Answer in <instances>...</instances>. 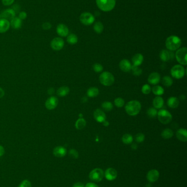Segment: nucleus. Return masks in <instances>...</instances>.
<instances>
[{
    "mask_svg": "<svg viewBox=\"0 0 187 187\" xmlns=\"http://www.w3.org/2000/svg\"><path fill=\"white\" fill-rule=\"evenodd\" d=\"M141 107V104L138 101H130L126 103L125 111L130 115L135 116L140 113Z\"/></svg>",
    "mask_w": 187,
    "mask_h": 187,
    "instance_id": "obj_1",
    "label": "nucleus"
},
{
    "mask_svg": "<svg viewBox=\"0 0 187 187\" xmlns=\"http://www.w3.org/2000/svg\"><path fill=\"white\" fill-rule=\"evenodd\" d=\"M181 40L178 37L171 36L166 40L165 45L168 50L175 51L178 50L181 45Z\"/></svg>",
    "mask_w": 187,
    "mask_h": 187,
    "instance_id": "obj_2",
    "label": "nucleus"
},
{
    "mask_svg": "<svg viewBox=\"0 0 187 187\" xmlns=\"http://www.w3.org/2000/svg\"><path fill=\"white\" fill-rule=\"evenodd\" d=\"M96 3L102 11H111L114 8L116 0H96Z\"/></svg>",
    "mask_w": 187,
    "mask_h": 187,
    "instance_id": "obj_3",
    "label": "nucleus"
},
{
    "mask_svg": "<svg viewBox=\"0 0 187 187\" xmlns=\"http://www.w3.org/2000/svg\"><path fill=\"white\" fill-rule=\"evenodd\" d=\"M99 81L104 86L109 87L114 84L115 78L114 75L111 73L106 71L101 73L99 76Z\"/></svg>",
    "mask_w": 187,
    "mask_h": 187,
    "instance_id": "obj_4",
    "label": "nucleus"
},
{
    "mask_svg": "<svg viewBox=\"0 0 187 187\" xmlns=\"http://www.w3.org/2000/svg\"><path fill=\"white\" fill-rule=\"evenodd\" d=\"M187 48L186 47H183L177 50L175 57L177 61L180 64L187 65Z\"/></svg>",
    "mask_w": 187,
    "mask_h": 187,
    "instance_id": "obj_5",
    "label": "nucleus"
},
{
    "mask_svg": "<svg viewBox=\"0 0 187 187\" xmlns=\"http://www.w3.org/2000/svg\"><path fill=\"white\" fill-rule=\"evenodd\" d=\"M158 118L160 123L163 124H168L172 119V116L170 112L165 109L160 110L158 112Z\"/></svg>",
    "mask_w": 187,
    "mask_h": 187,
    "instance_id": "obj_6",
    "label": "nucleus"
},
{
    "mask_svg": "<svg viewBox=\"0 0 187 187\" xmlns=\"http://www.w3.org/2000/svg\"><path fill=\"white\" fill-rule=\"evenodd\" d=\"M104 173L102 169L100 168H96L92 170L89 174V178L93 181L101 182L104 178Z\"/></svg>",
    "mask_w": 187,
    "mask_h": 187,
    "instance_id": "obj_7",
    "label": "nucleus"
},
{
    "mask_svg": "<svg viewBox=\"0 0 187 187\" xmlns=\"http://www.w3.org/2000/svg\"><path fill=\"white\" fill-rule=\"evenodd\" d=\"M185 69L180 65H176L172 67L171 70V74L172 76L176 79H181L185 75Z\"/></svg>",
    "mask_w": 187,
    "mask_h": 187,
    "instance_id": "obj_8",
    "label": "nucleus"
},
{
    "mask_svg": "<svg viewBox=\"0 0 187 187\" xmlns=\"http://www.w3.org/2000/svg\"><path fill=\"white\" fill-rule=\"evenodd\" d=\"M95 17L88 12H85L81 14L80 20L84 25L88 26L92 24L95 22Z\"/></svg>",
    "mask_w": 187,
    "mask_h": 187,
    "instance_id": "obj_9",
    "label": "nucleus"
},
{
    "mask_svg": "<svg viewBox=\"0 0 187 187\" xmlns=\"http://www.w3.org/2000/svg\"><path fill=\"white\" fill-rule=\"evenodd\" d=\"M64 45V40L60 37L53 38L50 42V46L53 50L58 51L63 49Z\"/></svg>",
    "mask_w": 187,
    "mask_h": 187,
    "instance_id": "obj_10",
    "label": "nucleus"
},
{
    "mask_svg": "<svg viewBox=\"0 0 187 187\" xmlns=\"http://www.w3.org/2000/svg\"><path fill=\"white\" fill-rule=\"evenodd\" d=\"M160 58L162 62H167L170 61L171 60L173 59V56L175 57V55L172 51L170 50H161L160 53Z\"/></svg>",
    "mask_w": 187,
    "mask_h": 187,
    "instance_id": "obj_11",
    "label": "nucleus"
},
{
    "mask_svg": "<svg viewBox=\"0 0 187 187\" xmlns=\"http://www.w3.org/2000/svg\"><path fill=\"white\" fill-rule=\"evenodd\" d=\"M58 104V100L55 96H51L48 98L45 102V106L49 110L56 109V107Z\"/></svg>",
    "mask_w": 187,
    "mask_h": 187,
    "instance_id": "obj_12",
    "label": "nucleus"
},
{
    "mask_svg": "<svg viewBox=\"0 0 187 187\" xmlns=\"http://www.w3.org/2000/svg\"><path fill=\"white\" fill-rule=\"evenodd\" d=\"M104 176L108 181H114L117 177V172L113 168H108L104 172Z\"/></svg>",
    "mask_w": 187,
    "mask_h": 187,
    "instance_id": "obj_13",
    "label": "nucleus"
},
{
    "mask_svg": "<svg viewBox=\"0 0 187 187\" xmlns=\"http://www.w3.org/2000/svg\"><path fill=\"white\" fill-rule=\"evenodd\" d=\"M159 176V172L157 170L153 169L148 172L147 175V179L148 181L151 183H153L158 180Z\"/></svg>",
    "mask_w": 187,
    "mask_h": 187,
    "instance_id": "obj_14",
    "label": "nucleus"
},
{
    "mask_svg": "<svg viewBox=\"0 0 187 187\" xmlns=\"http://www.w3.org/2000/svg\"><path fill=\"white\" fill-rule=\"evenodd\" d=\"M93 116L95 120L99 123H103L106 120L105 113L101 109H96L93 113Z\"/></svg>",
    "mask_w": 187,
    "mask_h": 187,
    "instance_id": "obj_15",
    "label": "nucleus"
},
{
    "mask_svg": "<svg viewBox=\"0 0 187 187\" xmlns=\"http://www.w3.org/2000/svg\"><path fill=\"white\" fill-rule=\"evenodd\" d=\"M2 18L5 19L7 20H11L14 17H16V13L14 12L13 9H6L5 11H3L1 13Z\"/></svg>",
    "mask_w": 187,
    "mask_h": 187,
    "instance_id": "obj_16",
    "label": "nucleus"
},
{
    "mask_svg": "<svg viewBox=\"0 0 187 187\" xmlns=\"http://www.w3.org/2000/svg\"><path fill=\"white\" fill-rule=\"evenodd\" d=\"M56 31L59 36L61 37L67 36L69 34V28L63 24H59L57 27Z\"/></svg>",
    "mask_w": 187,
    "mask_h": 187,
    "instance_id": "obj_17",
    "label": "nucleus"
},
{
    "mask_svg": "<svg viewBox=\"0 0 187 187\" xmlns=\"http://www.w3.org/2000/svg\"><path fill=\"white\" fill-rule=\"evenodd\" d=\"M160 79H161V77L159 73L153 72L149 75L148 81L151 84L156 85L159 83Z\"/></svg>",
    "mask_w": 187,
    "mask_h": 187,
    "instance_id": "obj_18",
    "label": "nucleus"
},
{
    "mask_svg": "<svg viewBox=\"0 0 187 187\" xmlns=\"http://www.w3.org/2000/svg\"><path fill=\"white\" fill-rule=\"evenodd\" d=\"M119 67L123 72H129L131 70L132 65L128 60L123 59L120 62Z\"/></svg>",
    "mask_w": 187,
    "mask_h": 187,
    "instance_id": "obj_19",
    "label": "nucleus"
},
{
    "mask_svg": "<svg viewBox=\"0 0 187 187\" xmlns=\"http://www.w3.org/2000/svg\"><path fill=\"white\" fill-rule=\"evenodd\" d=\"M67 149L64 147L62 146H57L53 149V154L54 156L58 158H62L66 155Z\"/></svg>",
    "mask_w": 187,
    "mask_h": 187,
    "instance_id": "obj_20",
    "label": "nucleus"
},
{
    "mask_svg": "<svg viewBox=\"0 0 187 187\" xmlns=\"http://www.w3.org/2000/svg\"><path fill=\"white\" fill-rule=\"evenodd\" d=\"M10 22L9 20L5 19H0V33L3 34L9 30L10 28Z\"/></svg>",
    "mask_w": 187,
    "mask_h": 187,
    "instance_id": "obj_21",
    "label": "nucleus"
},
{
    "mask_svg": "<svg viewBox=\"0 0 187 187\" xmlns=\"http://www.w3.org/2000/svg\"><path fill=\"white\" fill-rule=\"evenodd\" d=\"M176 137L182 142H186L187 141V131L185 129H179L176 132Z\"/></svg>",
    "mask_w": 187,
    "mask_h": 187,
    "instance_id": "obj_22",
    "label": "nucleus"
},
{
    "mask_svg": "<svg viewBox=\"0 0 187 187\" xmlns=\"http://www.w3.org/2000/svg\"><path fill=\"white\" fill-rule=\"evenodd\" d=\"M143 60H144V58H143L142 54L138 53V54H135L134 56L132 57V62L133 63V65L139 66L142 64Z\"/></svg>",
    "mask_w": 187,
    "mask_h": 187,
    "instance_id": "obj_23",
    "label": "nucleus"
},
{
    "mask_svg": "<svg viewBox=\"0 0 187 187\" xmlns=\"http://www.w3.org/2000/svg\"><path fill=\"white\" fill-rule=\"evenodd\" d=\"M9 22L11 26L14 29H19L22 25V20L20 19L18 17H14Z\"/></svg>",
    "mask_w": 187,
    "mask_h": 187,
    "instance_id": "obj_24",
    "label": "nucleus"
},
{
    "mask_svg": "<svg viewBox=\"0 0 187 187\" xmlns=\"http://www.w3.org/2000/svg\"><path fill=\"white\" fill-rule=\"evenodd\" d=\"M167 103L168 106L171 109H176L179 106V101L178 98L172 96L168 99Z\"/></svg>",
    "mask_w": 187,
    "mask_h": 187,
    "instance_id": "obj_25",
    "label": "nucleus"
},
{
    "mask_svg": "<svg viewBox=\"0 0 187 187\" xmlns=\"http://www.w3.org/2000/svg\"><path fill=\"white\" fill-rule=\"evenodd\" d=\"M153 106L156 109H160L162 108L164 104V99L160 96H157L156 98H154L153 100Z\"/></svg>",
    "mask_w": 187,
    "mask_h": 187,
    "instance_id": "obj_26",
    "label": "nucleus"
},
{
    "mask_svg": "<svg viewBox=\"0 0 187 187\" xmlns=\"http://www.w3.org/2000/svg\"><path fill=\"white\" fill-rule=\"evenodd\" d=\"M69 92H70L69 88L63 86V87H60L57 90V94L59 96L63 97V96H67L69 93Z\"/></svg>",
    "mask_w": 187,
    "mask_h": 187,
    "instance_id": "obj_27",
    "label": "nucleus"
},
{
    "mask_svg": "<svg viewBox=\"0 0 187 187\" xmlns=\"http://www.w3.org/2000/svg\"><path fill=\"white\" fill-rule=\"evenodd\" d=\"M99 89L96 87H91L87 90V94L89 98H95L99 94Z\"/></svg>",
    "mask_w": 187,
    "mask_h": 187,
    "instance_id": "obj_28",
    "label": "nucleus"
},
{
    "mask_svg": "<svg viewBox=\"0 0 187 187\" xmlns=\"http://www.w3.org/2000/svg\"><path fill=\"white\" fill-rule=\"evenodd\" d=\"M173 136V132L170 129H166L161 132V136L164 139H170Z\"/></svg>",
    "mask_w": 187,
    "mask_h": 187,
    "instance_id": "obj_29",
    "label": "nucleus"
},
{
    "mask_svg": "<svg viewBox=\"0 0 187 187\" xmlns=\"http://www.w3.org/2000/svg\"><path fill=\"white\" fill-rule=\"evenodd\" d=\"M86 125V122L84 119V118H79L78 120L76 122V128L78 130H82Z\"/></svg>",
    "mask_w": 187,
    "mask_h": 187,
    "instance_id": "obj_30",
    "label": "nucleus"
},
{
    "mask_svg": "<svg viewBox=\"0 0 187 187\" xmlns=\"http://www.w3.org/2000/svg\"><path fill=\"white\" fill-rule=\"evenodd\" d=\"M152 92H153L154 94L155 95L161 96L164 94L165 91L162 87L159 86V85H155L152 88Z\"/></svg>",
    "mask_w": 187,
    "mask_h": 187,
    "instance_id": "obj_31",
    "label": "nucleus"
},
{
    "mask_svg": "<svg viewBox=\"0 0 187 187\" xmlns=\"http://www.w3.org/2000/svg\"><path fill=\"white\" fill-rule=\"evenodd\" d=\"M162 83L165 87H170L173 84V80L170 77L166 75L162 78Z\"/></svg>",
    "mask_w": 187,
    "mask_h": 187,
    "instance_id": "obj_32",
    "label": "nucleus"
},
{
    "mask_svg": "<svg viewBox=\"0 0 187 187\" xmlns=\"http://www.w3.org/2000/svg\"><path fill=\"white\" fill-rule=\"evenodd\" d=\"M67 40L68 43H69L70 45H75L78 43V38L75 34H71L69 35H68Z\"/></svg>",
    "mask_w": 187,
    "mask_h": 187,
    "instance_id": "obj_33",
    "label": "nucleus"
},
{
    "mask_svg": "<svg viewBox=\"0 0 187 187\" xmlns=\"http://www.w3.org/2000/svg\"><path fill=\"white\" fill-rule=\"evenodd\" d=\"M133 139L132 136L131 135L129 134L123 135L122 137L123 142L126 145H129L131 143L133 142Z\"/></svg>",
    "mask_w": 187,
    "mask_h": 187,
    "instance_id": "obj_34",
    "label": "nucleus"
},
{
    "mask_svg": "<svg viewBox=\"0 0 187 187\" xmlns=\"http://www.w3.org/2000/svg\"><path fill=\"white\" fill-rule=\"evenodd\" d=\"M93 29L96 33L101 34L104 30V26L103 24L100 22H95L93 26Z\"/></svg>",
    "mask_w": 187,
    "mask_h": 187,
    "instance_id": "obj_35",
    "label": "nucleus"
},
{
    "mask_svg": "<svg viewBox=\"0 0 187 187\" xmlns=\"http://www.w3.org/2000/svg\"><path fill=\"white\" fill-rule=\"evenodd\" d=\"M102 107L106 111H110L113 109V105L110 101H105L102 104Z\"/></svg>",
    "mask_w": 187,
    "mask_h": 187,
    "instance_id": "obj_36",
    "label": "nucleus"
},
{
    "mask_svg": "<svg viewBox=\"0 0 187 187\" xmlns=\"http://www.w3.org/2000/svg\"><path fill=\"white\" fill-rule=\"evenodd\" d=\"M147 114L149 117L154 118L155 117L158 115V111L155 108H149L147 111Z\"/></svg>",
    "mask_w": 187,
    "mask_h": 187,
    "instance_id": "obj_37",
    "label": "nucleus"
},
{
    "mask_svg": "<svg viewBox=\"0 0 187 187\" xmlns=\"http://www.w3.org/2000/svg\"><path fill=\"white\" fill-rule=\"evenodd\" d=\"M132 72L133 73V75L136 76H139L142 73V69L138 67V66H134V65H132L131 67Z\"/></svg>",
    "mask_w": 187,
    "mask_h": 187,
    "instance_id": "obj_38",
    "label": "nucleus"
},
{
    "mask_svg": "<svg viewBox=\"0 0 187 187\" xmlns=\"http://www.w3.org/2000/svg\"><path fill=\"white\" fill-rule=\"evenodd\" d=\"M115 105L118 108L123 107L125 105V101L123 98H117L115 99L114 100Z\"/></svg>",
    "mask_w": 187,
    "mask_h": 187,
    "instance_id": "obj_39",
    "label": "nucleus"
},
{
    "mask_svg": "<svg viewBox=\"0 0 187 187\" xmlns=\"http://www.w3.org/2000/svg\"><path fill=\"white\" fill-rule=\"evenodd\" d=\"M151 91V86L148 84H144L142 88V92L145 95H148L150 94Z\"/></svg>",
    "mask_w": 187,
    "mask_h": 187,
    "instance_id": "obj_40",
    "label": "nucleus"
},
{
    "mask_svg": "<svg viewBox=\"0 0 187 187\" xmlns=\"http://www.w3.org/2000/svg\"><path fill=\"white\" fill-rule=\"evenodd\" d=\"M93 69L94 70V71H95V72L100 73L103 71V67L100 64L96 63V64H95L93 65Z\"/></svg>",
    "mask_w": 187,
    "mask_h": 187,
    "instance_id": "obj_41",
    "label": "nucleus"
},
{
    "mask_svg": "<svg viewBox=\"0 0 187 187\" xmlns=\"http://www.w3.org/2000/svg\"><path fill=\"white\" fill-rule=\"evenodd\" d=\"M135 139L138 143L143 142L145 140V136L142 133H138L136 135Z\"/></svg>",
    "mask_w": 187,
    "mask_h": 187,
    "instance_id": "obj_42",
    "label": "nucleus"
},
{
    "mask_svg": "<svg viewBox=\"0 0 187 187\" xmlns=\"http://www.w3.org/2000/svg\"><path fill=\"white\" fill-rule=\"evenodd\" d=\"M69 154L70 157L71 158H73V159H78V152L74 149H70L69 151Z\"/></svg>",
    "mask_w": 187,
    "mask_h": 187,
    "instance_id": "obj_43",
    "label": "nucleus"
},
{
    "mask_svg": "<svg viewBox=\"0 0 187 187\" xmlns=\"http://www.w3.org/2000/svg\"><path fill=\"white\" fill-rule=\"evenodd\" d=\"M19 187H31V183L28 180H24L21 182Z\"/></svg>",
    "mask_w": 187,
    "mask_h": 187,
    "instance_id": "obj_44",
    "label": "nucleus"
},
{
    "mask_svg": "<svg viewBox=\"0 0 187 187\" xmlns=\"http://www.w3.org/2000/svg\"><path fill=\"white\" fill-rule=\"evenodd\" d=\"M42 28L45 30H50L51 28H52V25L50 24V22H45L44 23H43V24L42 25Z\"/></svg>",
    "mask_w": 187,
    "mask_h": 187,
    "instance_id": "obj_45",
    "label": "nucleus"
},
{
    "mask_svg": "<svg viewBox=\"0 0 187 187\" xmlns=\"http://www.w3.org/2000/svg\"><path fill=\"white\" fill-rule=\"evenodd\" d=\"M27 17V14L24 11L20 12L18 14V18H19L20 19L24 20Z\"/></svg>",
    "mask_w": 187,
    "mask_h": 187,
    "instance_id": "obj_46",
    "label": "nucleus"
},
{
    "mask_svg": "<svg viewBox=\"0 0 187 187\" xmlns=\"http://www.w3.org/2000/svg\"><path fill=\"white\" fill-rule=\"evenodd\" d=\"M14 0H2V2L4 6H9L14 3Z\"/></svg>",
    "mask_w": 187,
    "mask_h": 187,
    "instance_id": "obj_47",
    "label": "nucleus"
},
{
    "mask_svg": "<svg viewBox=\"0 0 187 187\" xmlns=\"http://www.w3.org/2000/svg\"><path fill=\"white\" fill-rule=\"evenodd\" d=\"M12 9H13L16 13H17V12H19V13L20 7L19 5H17H17H14V6H13V7H12Z\"/></svg>",
    "mask_w": 187,
    "mask_h": 187,
    "instance_id": "obj_48",
    "label": "nucleus"
},
{
    "mask_svg": "<svg viewBox=\"0 0 187 187\" xmlns=\"http://www.w3.org/2000/svg\"><path fill=\"white\" fill-rule=\"evenodd\" d=\"M85 187H99L97 184L94 183H87L86 185L85 186Z\"/></svg>",
    "mask_w": 187,
    "mask_h": 187,
    "instance_id": "obj_49",
    "label": "nucleus"
},
{
    "mask_svg": "<svg viewBox=\"0 0 187 187\" xmlns=\"http://www.w3.org/2000/svg\"><path fill=\"white\" fill-rule=\"evenodd\" d=\"M73 187H85L84 184L81 182H76L73 185Z\"/></svg>",
    "mask_w": 187,
    "mask_h": 187,
    "instance_id": "obj_50",
    "label": "nucleus"
},
{
    "mask_svg": "<svg viewBox=\"0 0 187 187\" xmlns=\"http://www.w3.org/2000/svg\"><path fill=\"white\" fill-rule=\"evenodd\" d=\"M5 153V149L2 145H0V156H2Z\"/></svg>",
    "mask_w": 187,
    "mask_h": 187,
    "instance_id": "obj_51",
    "label": "nucleus"
},
{
    "mask_svg": "<svg viewBox=\"0 0 187 187\" xmlns=\"http://www.w3.org/2000/svg\"><path fill=\"white\" fill-rule=\"evenodd\" d=\"M5 95V92L2 88H0V99L3 98Z\"/></svg>",
    "mask_w": 187,
    "mask_h": 187,
    "instance_id": "obj_52",
    "label": "nucleus"
},
{
    "mask_svg": "<svg viewBox=\"0 0 187 187\" xmlns=\"http://www.w3.org/2000/svg\"><path fill=\"white\" fill-rule=\"evenodd\" d=\"M131 147L133 149H136L137 148V145L136 143H133Z\"/></svg>",
    "mask_w": 187,
    "mask_h": 187,
    "instance_id": "obj_53",
    "label": "nucleus"
},
{
    "mask_svg": "<svg viewBox=\"0 0 187 187\" xmlns=\"http://www.w3.org/2000/svg\"><path fill=\"white\" fill-rule=\"evenodd\" d=\"M103 125L106 126H108L109 125V123L108 122V121H106V120H105V121H104L103 122Z\"/></svg>",
    "mask_w": 187,
    "mask_h": 187,
    "instance_id": "obj_54",
    "label": "nucleus"
},
{
    "mask_svg": "<svg viewBox=\"0 0 187 187\" xmlns=\"http://www.w3.org/2000/svg\"><path fill=\"white\" fill-rule=\"evenodd\" d=\"M48 93L49 94H52L53 93H54V89L53 88H51V89H48Z\"/></svg>",
    "mask_w": 187,
    "mask_h": 187,
    "instance_id": "obj_55",
    "label": "nucleus"
},
{
    "mask_svg": "<svg viewBox=\"0 0 187 187\" xmlns=\"http://www.w3.org/2000/svg\"><path fill=\"white\" fill-rule=\"evenodd\" d=\"M2 19V17H1V14L0 13V19Z\"/></svg>",
    "mask_w": 187,
    "mask_h": 187,
    "instance_id": "obj_56",
    "label": "nucleus"
}]
</instances>
